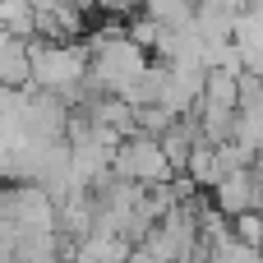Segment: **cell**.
I'll return each instance as SVG.
<instances>
[{
	"label": "cell",
	"mask_w": 263,
	"mask_h": 263,
	"mask_svg": "<svg viewBox=\"0 0 263 263\" xmlns=\"http://www.w3.org/2000/svg\"><path fill=\"white\" fill-rule=\"evenodd\" d=\"M88 79V46L79 42H42L28 37V83L69 97Z\"/></svg>",
	"instance_id": "obj_1"
},
{
	"label": "cell",
	"mask_w": 263,
	"mask_h": 263,
	"mask_svg": "<svg viewBox=\"0 0 263 263\" xmlns=\"http://www.w3.org/2000/svg\"><path fill=\"white\" fill-rule=\"evenodd\" d=\"M111 176L134 180V185H157V180H171L176 171L153 134H129L111 148Z\"/></svg>",
	"instance_id": "obj_2"
},
{
	"label": "cell",
	"mask_w": 263,
	"mask_h": 263,
	"mask_svg": "<svg viewBox=\"0 0 263 263\" xmlns=\"http://www.w3.org/2000/svg\"><path fill=\"white\" fill-rule=\"evenodd\" d=\"M213 194H217V213L222 217H236L245 208H259V176L250 166H236V171H227L213 185Z\"/></svg>",
	"instance_id": "obj_3"
},
{
	"label": "cell",
	"mask_w": 263,
	"mask_h": 263,
	"mask_svg": "<svg viewBox=\"0 0 263 263\" xmlns=\"http://www.w3.org/2000/svg\"><path fill=\"white\" fill-rule=\"evenodd\" d=\"M0 83L28 88V42L0 28Z\"/></svg>",
	"instance_id": "obj_4"
},
{
	"label": "cell",
	"mask_w": 263,
	"mask_h": 263,
	"mask_svg": "<svg viewBox=\"0 0 263 263\" xmlns=\"http://www.w3.org/2000/svg\"><path fill=\"white\" fill-rule=\"evenodd\" d=\"M0 180H5V157H0Z\"/></svg>",
	"instance_id": "obj_5"
}]
</instances>
